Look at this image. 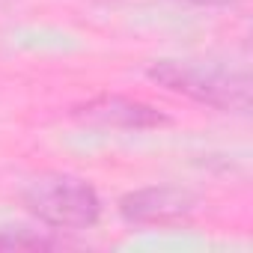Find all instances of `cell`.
Masks as SVG:
<instances>
[{
    "label": "cell",
    "mask_w": 253,
    "mask_h": 253,
    "mask_svg": "<svg viewBox=\"0 0 253 253\" xmlns=\"http://www.w3.org/2000/svg\"><path fill=\"white\" fill-rule=\"evenodd\" d=\"M146 75L158 86L197 104H209L223 113L250 110V75L241 66L211 60H158L146 69Z\"/></svg>",
    "instance_id": "1"
},
{
    "label": "cell",
    "mask_w": 253,
    "mask_h": 253,
    "mask_svg": "<svg viewBox=\"0 0 253 253\" xmlns=\"http://www.w3.org/2000/svg\"><path fill=\"white\" fill-rule=\"evenodd\" d=\"M27 211L54 229H89L101 217V200L95 188L78 176L48 173L33 179L21 194Z\"/></svg>",
    "instance_id": "2"
},
{
    "label": "cell",
    "mask_w": 253,
    "mask_h": 253,
    "mask_svg": "<svg viewBox=\"0 0 253 253\" xmlns=\"http://www.w3.org/2000/svg\"><path fill=\"white\" fill-rule=\"evenodd\" d=\"M197 209V197L185 188H140L119 200V214L128 223H173Z\"/></svg>",
    "instance_id": "3"
},
{
    "label": "cell",
    "mask_w": 253,
    "mask_h": 253,
    "mask_svg": "<svg viewBox=\"0 0 253 253\" xmlns=\"http://www.w3.org/2000/svg\"><path fill=\"white\" fill-rule=\"evenodd\" d=\"M75 116L92 125H104V128H155V125L167 122V116L158 113L155 107L143 101H131V98H119V95L86 101L75 107Z\"/></svg>",
    "instance_id": "4"
},
{
    "label": "cell",
    "mask_w": 253,
    "mask_h": 253,
    "mask_svg": "<svg viewBox=\"0 0 253 253\" xmlns=\"http://www.w3.org/2000/svg\"><path fill=\"white\" fill-rule=\"evenodd\" d=\"M45 247H60V241L33 232H0V250H45Z\"/></svg>",
    "instance_id": "5"
},
{
    "label": "cell",
    "mask_w": 253,
    "mask_h": 253,
    "mask_svg": "<svg viewBox=\"0 0 253 253\" xmlns=\"http://www.w3.org/2000/svg\"><path fill=\"white\" fill-rule=\"evenodd\" d=\"M185 3H194V6H235L241 0H185Z\"/></svg>",
    "instance_id": "6"
},
{
    "label": "cell",
    "mask_w": 253,
    "mask_h": 253,
    "mask_svg": "<svg viewBox=\"0 0 253 253\" xmlns=\"http://www.w3.org/2000/svg\"><path fill=\"white\" fill-rule=\"evenodd\" d=\"M3 3H6V0H0V6H3Z\"/></svg>",
    "instance_id": "7"
}]
</instances>
